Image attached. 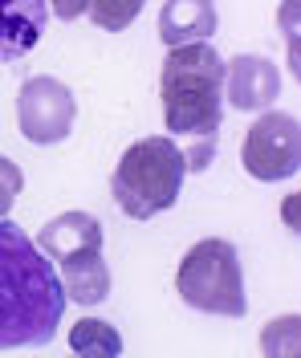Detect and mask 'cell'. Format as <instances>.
I'll return each mask as SVG.
<instances>
[{"label":"cell","instance_id":"cell-14","mask_svg":"<svg viewBox=\"0 0 301 358\" xmlns=\"http://www.w3.org/2000/svg\"><path fill=\"white\" fill-rule=\"evenodd\" d=\"M142 4L147 0H90L86 4V17L98 29H106V33H122V29L135 24V17L142 13Z\"/></svg>","mask_w":301,"mask_h":358},{"label":"cell","instance_id":"cell-16","mask_svg":"<svg viewBox=\"0 0 301 358\" xmlns=\"http://www.w3.org/2000/svg\"><path fill=\"white\" fill-rule=\"evenodd\" d=\"M277 21L285 24V37H289V73L298 78L301 66H298V0H285L277 13Z\"/></svg>","mask_w":301,"mask_h":358},{"label":"cell","instance_id":"cell-17","mask_svg":"<svg viewBox=\"0 0 301 358\" xmlns=\"http://www.w3.org/2000/svg\"><path fill=\"white\" fill-rule=\"evenodd\" d=\"M86 4H90V0H45V8L66 24L78 21V17H86Z\"/></svg>","mask_w":301,"mask_h":358},{"label":"cell","instance_id":"cell-18","mask_svg":"<svg viewBox=\"0 0 301 358\" xmlns=\"http://www.w3.org/2000/svg\"><path fill=\"white\" fill-rule=\"evenodd\" d=\"M298 203H301V192H289L285 196V228L298 232Z\"/></svg>","mask_w":301,"mask_h":358},{"label":"cell","instance_id":"cell-13","mask_svg":"<svg viewBox=\"0 0 301 358\" xmlns=\"http://www.w3.org/2000/svg\"><path fill=\"white\" fill-rule=\"evenodd\" d=\"M260 358H301V317L277 313L260 330Z\"/></svg>","mask_w":301,"mask_h":358},{"label":"cell","instance_id":"cell-3","mask_svg":"<svg viewBox=\"0 0 301 358\" xmlns=\"http://www.w3.org/2000/svg\"><path fill=\"white\" fill-rule=\"evenodd\" d=\"M184 179V147L171 134H151V138H139L122 151L115 176H110V196L122 208V216L151 220V216H163L179 203Z\"/></svg>","mask_w":301,"mask_h":358},{"label":"cell","instance_id":"cell-11","mask_svg":"<svg viewBox=\"0 0 301 358\" xmlns=\"http://www.w3.org/2000/svg\"><path fill=\"white\" fill-rule=\"evenodd\" d=\"M53 268H57V281L66 289V301H78V306L94 310L110 297L115 277H110V265H106L102 252H78L70 261H57Z\"/></svg>","mask_w":301,"mask_h":358},{"label":"cell","instance_id":"cell-10","mask_svg":"<svg viewBox=\"0 0 301 358\" xmlns=\"http://www.w3.org/2000/svg\"><path fill=\"white\" fill-rule=\"evenodd\" d=\"M220 29L216 0H163L159 8V41L179 49L191 41H212Z\"/></svg>","mask_w":301,"mask_h":358},{"label":"cell","instance_id":"cell-2","mask_svg":"<svg viewBox=\"0 0 301 358\" xmlns=\"http://www.w3.org/2000/svg\"><path fill=\"white\" fill-rule=\"evenodd\" d=\"M163 122L171 138H216L224 122V57L212 41L167 49L159 73Z\"/></svg>","mask_w":301,"mask_h":358},{"label":"cell","instance_id":"cell-5","mask_svg":"<svg viewBox=\"0 0 301 358\" xmlns=\"http://www.w3.org/2000/svg\"><path fill=\"white\" fill-rule=\"evenodd\" d=\"M240 167L260 183H281L301 171V122L289 110H260L240 138Z\"/></svg>","mask_w":301,"mask_h":358},{"label":"cell","instance_id":"cell-6","mask_svg":"<svg viewBox=\"0 0 301 358\" xmlns=\"http://www.w3.org/2000/svg\"><path fill=\"white\" fill-rule=\"evenodd\" d=\"M78 118V98L61 78L33 73L17 94V127L33 147H57L66 143Z\"/></svg>","mask_w":301,"mask_h":358},{"label":"cell","instance_id":"cell-4","mask_svg":"<svg viewBox=\"0 0 301 358\" xmlns=\"http://www.w3.org/2000/svg\"><path fill=\"white\" fill-rule=\"evenodd\" d=\"M175 293L187 310L212 313V317H244L249 293H244V265L232 241L208 236L196 241L175 268Z\"/></svg>","mask_w":301,"mask_h":358},{"label":"cell","instance_id":"cell-8","mask_svg":"<svg viewBox=\"0 0 301 358\" xmlns=\"http://www.w3.org/2000/svg\"><path fill=\"white\" fill-rule=\"evenodd\" d=\"M102 220L90 212H61L33 236V245L41 248L45 261H70L78 252H102Z\"/></svg>","mask_w":301,"mask_h":358},{"label":"cell","instance_id":"cell-12","mask_svg":"<svg viewBox=\"0 0 301 358\" xmlns=\"http://www.w3.org/2000/svg\"><path fill=\"white\" fill-rule=\"evenodd\" d=\"M70 350L73 358H118L122 355V334L106 317H78L70 326Z\"/></svg>","mask_w":301,"mask_h":358},{"label":"cell","instance_id":"cell-9","mask_svg":"<svg viewBox=\"0 0 301 358\" xmlns=\"http://www.w3.org/2000/svg\"><path fill=\"white\" fill-rule=\"evenodd\" d=\"M49 8L45 0H0V66L21 62L45 37Z\"/></svg>","mask_w":301,"mask_h":358},{"label":"cell","instance_id":"cell-15","mask_svg":"<svg viewBox=\"0 0 301 358\" xmlns=\"http://www.w3.org/2000/svg\"><path fill=\"white\" fill-rule=\"evenodd\" d=\"M24 192V171L21 163H13L8 155H0V220H8L17 196Z\"/></svg>","mask_w":301,"mask_h":358},{"label":"cell","instance_id":"cell-1","mask_svg":"<svg viewBox=\"0 0 301 358\" xmlns=\"http://www.w3.org/2000/svg\"><path fill=\"white\" fill-rule=\"evenodd\" d=\"M66 306L53 261L13 220H0V355L49 346Z\"/></svg>","mask_w":301,"mask_h":358},{"label":"cell","instance_id":"cell-7","mask_svg":"<svg viewBox=\"0 0 301 358\" xmlns=\"http://www.w3.org/2000/svg\"><path fill=\"white\" fill-rule=\"evenodd\" d=\"M281 98V69L260 53H236L224 62V106L240 114L273 110Z\"/></svg>","mask_w":301,"mask_h":358}]
</instances>
